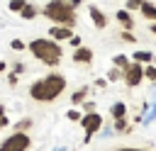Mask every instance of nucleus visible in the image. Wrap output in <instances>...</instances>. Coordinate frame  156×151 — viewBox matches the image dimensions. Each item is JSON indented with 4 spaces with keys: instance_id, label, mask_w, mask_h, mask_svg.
Masks as SVG:
<instances>
[{
    "instance_id": "aec40b11",
    "label": "nucleus",
    "mask_w": 156,
    "mask_h": 151,
    "mask_svg": "<svg viewBox=\"0 0 156 151\" xmlns=\"http://www.w3.org/2000/svg\"><path fill=\"white\" fill-rule=\"evenodd\" d=\"M119 37H122V41H129V44H132V41H136V37H134V34H132L129 29H124V32H122Z\"/></svg>"
},
{
    "instance_id": "39448f33",
    "label": "nucleus",
    "mask_w": 156,
    "mask_h": 151,
    "mask_svg": "<svg viewBox=\"0 0 156 151\" xmlns=\"http://www.w3.org/2000/svg\"><path fill=\"white\" fill-rule=\"evenodd\" d=\"M80 124H83V129H85V141H90L95 134H98V129L102 127V117L98 114V112H88V114H80V119H78Z\"/></svg>"
},
{
    "instance_id": "f03ea898",
    "label": "nucleus",
    "mask_w": 156,
    "mask_h": 151,
    "mask_svg": "<svg viewBox=\"0 0 156 151\" xmlns=\"http://www.w3.org/2000/svg\"><path fill=\"white\" fill-rule=\"evenodd\" d=\"M29 51L37 61H41L44 66H58L61 58H63V51H61V44L54 41V39H32L29 41Z\"/></svg>"
},
{
    "instance_id": "bb28decb",
    "label": "nucleus",
    "mask_w": 156,
    "mask_h": 151,
    "mask_svg": "<svg viewBox=\"0 0 156 151\" xmlns=\"http://www.w3.org/2000/svg\"><path fill=\"white\" fill-rule=\"evenodd\" d=\"M68 41H71V46H73V49H76V46H80V37H76V34H73Z\"/></svg>"
},
{
    "instance_id": "9d476101",
    "label": "nucleus",
    "mask_w": 156,
    "mask_h": 151,
    "mask_svg": "<svg viewBox=\"0 0 156 151\" xmlns=\"http://www.w3.org/2000/svg\"><path fill=\"white\" fill-rule=\"evenodd\" d=\"M139 12H141V17H146L149 22L156 19V5H154L151 0H144V2L139 5Z\"/></svg>"
},
{
    "instance_id": "f257e3e1",
    "label": "nucleus",
    "mask_w": 156,
    "mask_h": 151,
    "mask_svg": "<svg viewBox=\"0 0 156 151\" xmlns=\"http://www.w3.org/2000/svg\"><path fill=\"white\" fill-rule=\"evenodd\" d=\"M63 90H66V76L61 73H49L29 85V95L37 102H54Z\"/></svg>"
},
{
    "instance_id": "4468645a",
    "label": "nucleus",
    "mask_w": 156,
    "mask_h": 151,
    "mask_svg": "<svg viewBox=\"0 0 156 151\" xmlns=\"http://www.w3.org/2000/svg\"><path fill=\"white\" fill-rule=\"evenodd\" d=\"M37 12H39V10H37L34 5H24V7L20 10V17H22V19H34Z\"/></svg>"
},
{
    "instance_id": "2eb2a0df",
    "label": "nucleus",
    "mask_w": 156,
    "mask_h": 151,
    "mask_svg": "<svg viewBox=\"0 0 156 151\" xmlns=\"http://www.w3.org/2000/svg\"><path fill=\"white\" fill-rule=\"evenodd\" d=\"M85 95H88V88H80V90H76V93L71 95V102H73V105H80V102L85 100Z\"/></svg>"
},
{
    "instance_id": "393cba45",
    "label": "nucleus",
    "mask_w": 156,
    "mask_h": 151,
    "mask_svg": "<svg viewBox=\"0 0 156 151\" xmlns=\"http://www.w3.org/2000/svg\"><path fill=\"white\" fill-rule=\"evenodd\" d=\"M7 124H10V122H7V114H5V110L0 107V129H5Z\"/></svg>"
},
{
    "instance_id": "423d86ee",
    "label": "nucleus",
    "mask_w": 156,
    "mask_h": 151,
    "mask_svg": "<svg viewBox=\"0 0 156 151\" xmlns=\"http://www.w3.org/2000/svg\"><path fill=\"white\" fill-rule=\"evenodd\" d=\"M141 63H134V61H129L127 63V68H122V80L129 85V88H136L141 80H144V73H141Z\"/></svg>"
},
{
    "instance_id": "5701e85b",
    "label": "nucleus",
    "mask_w": 156,
    "mask_h": 151,
    "mask_svg": "<svg viewBox=\"0 0 156 151\" xmlns=\"http://www.w3.org/2000/svg\"><path fill=\"white\" fill-rule=\"evenodd\" d=\"M117 78H122V71H119V68H112V71L107 73V80H117Z\"/></svg>"
},
{
    "instance_id": "f8f14e48",
    "label": "nucleus",
    "mask_w": 156,
    "mask_h": 151,
    "mask_svg": "<svg viewBox=\"0 0 156 151\" xmlns=\"http://www.w3.org/2000/svg\"><path fill=\"white\" fill-rule=\"evenodd\" d=\"M132 61H134V63H144V66H146V63H151V61H154V54H151V51H134V54H132Z\"/></svg>"
},
{
    "instance_id": "dca6fc26",
    "label": "nucleus",
    "mask_w": 156,
    "mask_h": 151,
    "mask_svg": "<svg viewBox=\"0 0 156 151\" xmlns=\"http://www.w3.org/2000/svg\"><path fill=\"white\" fill-rule=\"evenodd\" d=\"M141 73H144L146 80H156V68H154V63H146V66L141 68Z\"/></svg>"
},
{
    "instance_id": "f3484780",
    "label": "nucleus",
    "mask_w": 156,
    "mask_h": 151,
    "mask_svg": "<svg viewBox=\"0 0 156 151\" xmlns=\"http://www.w3.org/2000/svg\"><path fill=\"white\" fill-rule=\"evenodd\" d=\"M127 63H129V58H127L124 54H117V56H115V68L122 71V68H127Z\"/></svg>"
},
{
    "instance_id": "6e6552de",
    "label": "nucleus",
    "mask_w": 156,
    "mask_h": 151,
    "mask_svg": "<svg viewBox=\"0 0 156 151\" xmlns=\"http://www.w3.org/2000/svg\"><path fill=\"white\" fill-rule=\"evenodd\" d=\"M49 37H54V41H66V39L73 37V29H71V27H58V24H54L51 32H49Z\"/></svg>"
},
{
    "instance_id": "cd10ccee",
    "label": "nucleus",
    "mask_w": 156,
    "mask_h": 151,
    "mask_svg": "<svg viewBox=\"0 0 156 151\" xmlns=\"http://www.w3.org/2000/svg\"><path fill=\"white\" fill-rule=\"evenodd\" d=\"M115 151H149V149H136V146H124V149H115Z\"/></svg>"
},
{
    "instance_id": "412c9836",
    "label": "nucleus",
    "mask_w": 156,
    "mask_h": 151,
    "mask_svg": "<svg viewBox=\"0 0 156 151\" xmlns=\"http://www.w3.org/2000/svg\"><path fill=\"white\" fill-rule=\"evenodd\" d=\"M66 117H68L71 122H78V119H80V110H68V112H66Z\"/></svg>"
},
{
    "instance_id": "a878e982",
    "label": "nucleus",
    "mask_w": 156,
    "mask_h": 151,
    "mask_svg": "<svg viewBox=\"0 0 156 151\" xmlns=\"http://www.w3.org/2000/svg\"><path fill=\"white\" fill-rule=\"evenodd\" d=\"M115 129H117V132H124V129H127V124H124V117H122V119H115Z\"/></svg>"
},
{
    "instance_id": "4be33fe9",
    "label": "nucleus",
    "mask_w": 156,
    "mask_h": 151,
    "mask_svg": "<svg viewBox=\"0 0 156 151\" xmlns=\"http://www.w3.org/2000/svg\"><path fill=\"white\" fill-rule=\"evenodd\" d=\"M10 46H12L15 51H22V49H24V41H22V39H12V41H10Z\"/></svg>"
},
{
    "instance_id": "ddd939ff",
    "label": "nucleus",
    "mask_w": 156,
    "mask_h": 151,
    "mask_svg": "<svg viewBox=\"0 0 156 151\" xmlns=\"http://www.w3.org/2000/svg\"><path fill=\"white\" fill-rule=\"evenodd\" d=\"M110 114H112V119H122V117L127 114V105H124V102H115L112 110H110Z\"/></svg>"
},
{
    "instance_id": "0eeeda50",
    "label": "nucleus",
    "mask_w": 156,
    "mask_h": 151,
    "mask_svg": "<svg viewBox=\"0 0 156 151\" xmlns=\"http://www.w3.org/2000/svg\"><path fill=\"white\" fill-rule=\"evenodd\" d=\"M90 19H93V24H95L98 29H105V27H107V17H105V12H102L98 5H90Z\"/></svg>"
},
{
    "instance_id": "b1692460",
    "label": "nucleus",
    "mask_w": 156,
    "mask_h": 151,
    "mask_svg": "<svg viewBox=\"0 0 156 151\" xmlns=\"http://www.w3.org/2000/svg\"><path fill=\"white\" fill-rule=\"evenodd\" d=\"M144 0H127V10L132 12V10H139V5H141Z\"/></svg>"
},
{
    "instance_id": "9b49d317",
    "label": "nucleus",
    "mask_w": 156,
    "mask_h": 151,
    "mask_svg": "<svg viewBox=\"0 0 156 151\" xmlns=\"http://www.w3.org/2000/svg\"><path fill=\"white\" fill-rule=\"evenodd\" d=\"M117 22H119L124 29H129V32H132V27H134V19H132L129 10H117Z\"/></svg>"
},
{
    "instance_id": "c85d7f7f",
    "label": "nucleus",
    "mask_w": 156,
    "mask_h": 151,
    "mask_svg": "<svg viewBox=\"0 0 156 151\" xmlns=\"http://www.w3.org/2000/svg\"><path fill=\"white\" fill-rule=\"evenodd\" d=\"M0 71H5V63H2V61H0Z\"/></svg>"
},
{
    "instance_id": "a211bd4d",
    "label": "nucleus",
    "mask_w": 156,
    "mask_h": 151,
    "mask_svg": "<svg viewBox=\"0 0 156 151\" xmlns=\"http://www.w3.org/2000/svg\"><path fill=\"white\" fill-rule=\"evenodd\" d=\"M29 127H32V119H22V122L15 124V132H27Z\"/></svg>"
},
{
    "instance_id": "6ab92c4d",
    "label": "nucleus",
    "mask_w": 156,
    "mask_h": 151,
    "mask_svg": "<svg viewBox=\"0 0 156 151\" xmlns=\"http://www.w3.org/2000/svg\"><path fill=\"white\" fill-rule=\"evenodd\" d=\"M24 5H27L24 0H10V10H12V12H20Z\"/></svg>"
},
{
    "instance_id": "7ed1b4c3",
    "label": "nucleus",
    "mask_w": 156,
    "mask_h": 151,
    "mask_svg": "<svg viewBox=\"0 0 156 151\" xmlns=\"http://www.w3.org/2000/svg\"><path fill=\"white\" fill-rule=\"evenodd\" d=\"M41 15L46 17V19H51L54 24H58V27H71L73 29V24H76V7L68 2V0H49L46 5H44V10H41Z\"/></svg>"
},
{
    "instance_id": "1a4fd4ad",
    "label": "nucleus",
    "mask_w": 156,
    "mask_h": 151,
    "mask_svg": "<svg viewBox=\"0 0 156 151\" xmlns=\"http://www.w3.org/2000/svg\"><path fill=\"white\" fill-rule=\"evenodd\" d=\"M73 61H76V63H90V61H93V51H90L88 46H76Z\"/></svg>"
},
{
    "instance_id": "20e7f679",
    "label": "nucleus",
    "mask_w": 156,
    "mask_h": 151,
    "mask_svg": "<svg viewBox=\"0 0 156 151\" xmlns=\"http://www.w3.org/2000/svg\"><path fill=\"white\" fill-rule=\"evenodd\" d=\"M29 144H32V139L27 132H15L0 144V151H27Z\"/></svg>"
}]
</instances>
